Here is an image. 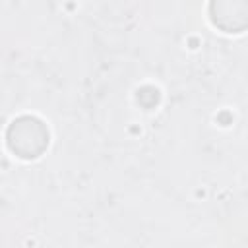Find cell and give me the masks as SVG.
Returning a JSON list of instances; mask_svg holds the SVG:
<instances>
[{
  "mask_svg": "<svg viewBox=\"0 0 248 248\" xmlns=\"http://www.w3.org/2000/svg\"><path fill=\"white\" fill-rule=\"evenodd\" d=\"M48 128L37 116H17L6 130V145L19 159L31 161L41 157L48 147Z\"/></svg>",
  "mask_w": 248,
  "mask_h": 248,
  "instance_id": "6da1fadb",
  "label": "cell"
},
{
  "mask_svg": "<svg viewBox=\"0 0 248 248\" xmlns=\"http://www.w3.org/2000/svg\"><path fill=\"white\" fill-rule=\"evenodd\" d=\"M209 17L225 33H242L248 25V0H209Z\"/></svg>",
  "mask_w": 248,
  "mask_h": 248,
  "instance_id": "7a4b0ae2",
  "label": "cell"
}]
</instances>
